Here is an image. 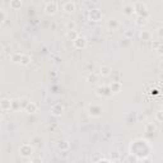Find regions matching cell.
<instances>
[{"instance_id": "cell-12", "label": "cell", "mask_w": 163, "mask_h": 163, "mask_svg": "<svg viewBox=\"0 0 163 163\" xmlns=\"http://www.w3.org/2000/svg\"><path fill=\"white\" fill-rule=\"evenodd\" d=\"M121 91V83L120 82H112L110 84V92L111 93H118Z\"/></svg>"}, {"instance_id": "cell-19", "label": "cell", "mask_w": 163, "mask_h": 163, "mask_svg": "<svg viewBox=\"0 0 163 163\" xmlns=\"http://www.w3.org/2000/svg\"><path fill=\"white\" fill-rule=\"evenodd\" d=\"M122 12L125 15H133L134 13V7L133 5H125L124 9H122Z\"/></svg>"}, {"instance_id": "cell-17", "label": "cell", "mask_w": 163, "mask_h": 163, "mask_svg": "<svg viewBox=\"0 0 163 163\" xmlns=\"http://www.w3.org/2000/svg\"><path fill=\"white\" fill-rule=\"evenodd\" d=\"M20 7H22V0H10V8L13 10L20 9Z\"/></svg>"}, {"instance_id": "cell-3", "label": "cell", "mask_w": 163, "mask_h": 163, "mask_svg": "<svg viewBox=\"0 0 163 163\" xmlns=\"http://www.w3.org/2000/svg\"><path fill=\"white\" fill-rule=\"evenodd\" d=\"M88 112L91 116L93 117H100L102 115V107L100 105H96V103H93V105H91L88 107Z\"/></svg>"}, {"instance_id": "cell-25", "label": "cell", "mask_w": 163, "mask_h": 163, "mask_svg": "<svg viewBox=\"0 0 163 163\" xmlns=\"http://www.w3.org/2000/svg\"><path fill=\"white\" fill-rule=\"evenodd\" d=\"M12 108H14V110H18V108H20V101H17V100L12 101Z\"/></svg>"}, {"instance_id": "cell-14", "label": "cell", "mask_w": 163, "mask_h": 163, "mask_svg": "<svg viewBox=\"0 0 163 163\" xmlns=\"http://www.w3.org/2000/svg\"><path fill=\"white\" fill-rule=\"evenodd\" d=\"M107 27L110 29L115 31V29H117L118 27H120V23H118L117 19H110V20H108V23H107Z\"/></svg>"}, {"instance_id": "cell-13", "label": "cell", "mask_w": 163, "mask_h": 163, "mask_svg": "<svg viewBox=\"0 0 163 163\" xmlns=\"http://www.w3.org/2000/svg\"><path fill=\"white\" fill-rule=\"evenodd\" d=\"M111 72H112V69H111V66H108V65H102L100 69V73L102 77H108V75L111 74Z\"/></svg>"}, {"instance_id": "cell-16", "label": "cell", "mask_w": 163, "mask_h": 163, "mask_svg": "<svg viewBox=\"0 0 163 163\" xmlns=\"http://www.w3.org/2000/svg\"><path fill=\"white\" fill-rule=\"evenodd\" d=\"M140 38L143 41H150L152 40V33L149 31H142L140 32Z\"/></svg>"}, {"instance_id": "cell-18", "label": "cell", "mask_w": 163, "mask_h": 163, "mask_svg": "<svg viewBox=\"0 0 163 163\" xmlns=\"http://www.w3.org/2000/svg\"><path fill=\"white\" fill-rule=\"evenodd\" d=\"M31 63V56L28 55H26V54H22V56H20V61L19 64L20 65H28Z\"/></svg>"}, {"instance_id": "cell-1", "label": "cell", "mask_w": 163, "mask_h": 163, "mask_svg": "<svg viewBox=\"0 0 163 163\" xmlns=\"http://www.w3.org/2000/svg\"><path fill=\"white\" fill-rule=\"evenodd\" d=\"M134 13H138L142 17H148V9H146V5L143 3H135L134 5Z\"/></svg>"}, {"instance_id": "cell-8", "label": "cell", "mask_w": 163, "mask_h": 163, "mask_svg": "<svg viewBox=\"0 0 163 163\" xmlns=\"http://www.w3.org/2000/svg\"><path fill=\"white\" fill-rule=\"evenodd\" d=\"M89 18L93 22H100L102 19V13L98 9H93V10H91V13H89Z\"/></svg>"}, {"instance_id": "cell-21", "label": "cell", "mask_w": 163, "mask_h": 163, "mask_svg": "<svg viewBox=\"0 0 163 163\" xmlns=\"http://www.w3.org/2000/svg\"><path fill=\"white\" fill-rule=\"evenodd\" d=\"M137 26H145L146 24V17H142V15H139L137 18Z\"/></svg>"}, {"instance_id": "cell-11", "label": "cell", "mask_w": 163, "mask_h": 163, "mask_svg": "<svg viewBox=\"0 0 163 163\" xmlns=\"http://www.w3.org/2000/svg\"><path fill=\"white\" fill-rule=\"evenodd\" d=\"M37 105L36 103H33V102H28L27 103V106L24 107V111L27 112V113H36L37 112Z\"/></svg>"}, {"instance_id": "cell-26", "label": "cell", "mask_w": 163, "mask_h": 163, "mask_svg": "<svg viewBox=\"0 0 163 163\" xmlns=\"http://www.w3.org/2000/svg\"><path fill=\"white\" fill-rule=\"evenodd\" d=\"M5 19H7V14H5L4 10H0V24L4 23Z\"/></svg>"}, {"instance_id": "cell-9", "label": "cell", "mask_w": 163, "mask_h": 163, "mask_svg": "<svg viewBox=\"0 0 163 163\" xmlns=\"http://www.w3.org/2000/svg\"><path fill=\"white\" fill-rule=\"evenodd\" d=\"M57 148L60 149L61 152H66V150H69V148H70V144H69L68 140L61 139V140H59V142H57Z\"/></svg>"}, {"instance_id": "cell-23", "label": "cell", "mask_w": 163, "mask_h": 163, "mask_svg": "<svg viewBox=\"0 0 163 163\" xmlns=\"http://www.w3.org/2000/svg\"><path fill=\"white\" fill-rule=\"evenodd\" d=\"M20 56H22V54H20V52L13 54V55H12V61L15 63V64H19V61H20Z\"/></svg>"}, {"instance_id": "cell-4", "label": "cell", "mask_w": 163, "mask_h": 163, "mask_svg": "<svg viewBox=\"0 0 163 163\" xmlns=\"http://www.w3.org/2000/svg\"><path fill=\"white\" fill-rule=\"evenodd\" d=\"M73 45H74L75 48H78V50H83V48H85V46H87V38L83 36H78L77 38L73 41Z\"/></svg>"}, {"instance_id": "cell-5", "label": "cell", "mask_w": 163, "mask_h": 163, "mask_svg": "<svg viewBox=\"0 0 163 163\" xmlns=\"http://www.w3.org/2000/svg\"><path fill=\"white\" fill-rule=\"evenodd\" d=\"M19 152H20V155H23V157H31L32 153H33V148H32L29 144H23L19 148Z\"/></svg>"}, {"instance_id": "cell-10", "label": "cell", "mask_w": 163, "mask_h": 163, "mask_svg": "<svg viewBox=\"0 0 163 163\" xmlns=\"http://www.w3.org/2000/svg\"><path fill=\"white\" fill-rule=\"evenodd\" d=\"M63 9H64V12H65V13L72 14V13L74 12V10H75V4H74L73 2H66V3L64 4Z\"/></svg>"}, {"instance_id": "cell-24", "label": "cell", "mask_w": 163, "mask_h": 163, "mask_svg": "<svg viewBox=\"0 0 163 163\" xmlns=\"http://www.w3.org/2000/svg\"><path fill=\"white\" fill-rule=\"evenodd\" d=\"M66 28H68V31H74L77 28V24H75V22H68Z\"/></svg>"}, {"instance_id": "cell-27", "label": "cell", "mask_w": 163, "mask_h": 163, "mask_svg": "<svg viewBox=\"0 0 163 163\" xmlns=\"http://www.w3.org/2000/svg\"><path fill=\"white\" fill-rule=\"evenodd\" d=\"M162 113H163L162 111H158V112H157V115H155V118H157V121H159V122L162 121Z\"/></svg>"}, {"instance_id": "cell-29", "label": "cell", "mask_w": 163, "mask_h": 163, "mask_svg": "<svg viewBox=\"0 0 163 163\" xmlns=\"http://www.w3.org/2000/svg\"><path fill=\"white\" fill-rule=\"evenodd\" d=\"M3 120V116H2V113H0V121H2Z\"/></svg>"}, {"instance_id": "cell-22", "label": "cell", "mask_w": 163, "mask_h": 163, "mask_svg": "<svg viewBox=\"0 0 163 163\" xmlns=\"http://www.w3.org/2000/svg\"><path fill=\"white\" fill-rule=\"evenodd\" d=\"M78 36H79V35L77 33V31H75V29H74V31H68V38H69V40L74 41Z\"/></svg>"}, {"instance_id": "cell-15", "label": "cell", "mask_w": 163, "mask_h": 163, "mask_svg": "<svg viewBox=\"0 0 163 163\" xmlns=\"http://www.w3.org/2000/svg\"><path fill=\"white\" fill-rule=\"evenodd\" d=\"M145 131L148 133V134H153L157 131V126H155V124L154 122H149V124H146V126H145Z\"/></svg>"}, {"instance_id": "cell-28", "label": "cell", "mask_w": 163, "mask_h": 163, "mask_svg": "<svg viewBox=\"0 0 163 163\" xmlns=\"http://www.w3.org/2000/svg\"><path fill=\"white\" fill-rule=\"evenodd\" d=\"M125 36H126V37H133L134 32L133 31H126V32H125Z\"/></svg>"}, {"instance_id": "cell-7", "label": "cell", "mask_w": 163, "mask_h": 163, "mask_svg": "<svg viewBox=\"0 0 163 163\" xmlns=\"http://www.w3.org/2000/svg\"><path fill=\"white\" fill-rule=\"evenodd\" d=\"M0 110L2 111H9L12 110V101L8 98H3L0 101Z\"/></svg>"}, {"instance_id": "cell-20", "label": "cell", "mask_w": 163, "mask_h": 163, "mask_svg": "<svg viewBox=\"0 0 163 163\" xmlns=\"http://www.w3.org/2000/svg\"><path fill=\"white\" fill-rule=\"evenodd\" d=\"M87 80L91 82V83H97V82H98V75L92 73V74H89L88 77H87Z\"/></svg>"}, {"instance_id": "cell-6", "label": "cell", "mask_w": 163, "mask_h": 163, "mask_svg": "<svg viewBox=\"0 0 163 163\" xmlns=\"http://www.w3.org/2000/svg\"><path fill=\"white\" fill-rule=\"evenodd\" d=\"M63 112H64V107L60 105V103H56V105H54L51 107V113L54 116H61L63 115Z\"/></svg>"}, {"instance_id": "cell-2", "label": "cell", "mask_w": 163, "mask_h": 163, "mask_svg": "<svg viewBox=\"0 0 163 163\" xmlns=\"http://www.w3.org/2000/svg\"><path fill=\"white\" fill-rule=\"evenodd\" d=\"M59 10V7H57V3L55 2H48L46 3L45 5V13L48 14V15H54L56 12Z\"/></svg>"}]
</instances>
